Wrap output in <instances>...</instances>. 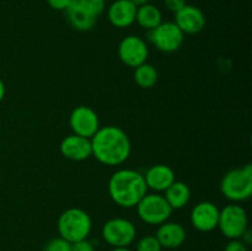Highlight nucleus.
<instances>
[{"label":"nucleus","instance_id":"nucleus-12","mask_svg":"<svg viewBox=\"0 0 252 251\" xmlns=\"http://www.w3.org/2000/svg\"><path fill=\"white\" fill-rule=\"evenodd\" d=\"M220 209L216 203L209 201L198 202L192 208L191 224L196 230L201 233H209L218 228Z\"/></svg>","mask_w":252,"mask_h":251},{"label":"nucleus","instance_id":"nucleus-19","mask_svg":"<svg viewBox=\"0 0 252 251\" xmlns=\"http://www.w3.org/2000/svg\"><path fill=\"white\" fill-rule=\"evenodd\" d=\"M135 22L142 29L147 30V31H152L162 22L161 10L157 5L150 4V2L142 5V6H138Z\"/></svg>","mask_w":252,"mask_h":251},{"label":"nucleus","instance_id":"nucleus-4","mask_svg":"<svg viewBox=\"0 0 252 251\" xmlns=\"http://www.w3.org/2000/svg\"><path fill=\"white\" fill-rule=\"evenodd\" d=\"M57 228L61 238L74 244L88 239L93 228V221L88 212L84 209L69 208L59 216Z\"/></svg>","mask_w":252,"mask_h":251},{"label":"nucleus","instance_id":"nucleus-25","mask_svg":"<svg viewBox=\"0 0 252 251\" xmlns=\"http://www.w3.org/2000/svg\"><path fill=\"white\" fill-rule=\"evenodd\" d=\"M71 251H95V248L88 239H84L71 244Z\"/></svg>","mask_w":252,"mask_h":251},{"label":"nucleus","instance_id":"nucleus-2","mask_svg":"<svg viewBox=\"0 0 252 251\" xmlns=\"http://www.w3.org/2000/svg\"><path fill=\"white\" fill-rule=\"evenodd\" d=\"M148 193L143 174L133 169H121L112 174L108 181V194L117 206L134 208Z\"/></svg>","mask_w":252,"mask_h":251},{"label":"nucleus","instance_id":"nucleus-22","mask_svg":"<svg viewBox=\"0 0 252 251\" xmlns=\"http://www.w3.org/2000/svg\"><path fill=\"white\" fill-rule=\"evenodd\" d=\"M43 251H71V244L65 239L58 236L49 240L44 246Z\"/></svg>","mask_w":252,"mask_h":251},{"label":"nucleus","instance_id":"nucleus-21","mask_svg":"<svg viewBox=\"0 0 252 251\" xmlns=\"http://www.w3.org/2000/svg\"><path fill=\"white\" fill-rule=\"evenodd\" d=\"M161 245L155 235L143 236L137 244V251H161Z\"/></svg>","mask_w":252,"mask_h":251},{"label":"nucleus","instance_id":"nucleus-26","mask_svg":"<svg viewBox=\"0 0 252 251\" xmlns=\"http://www.w3.org/2000/svg\"><path fill=\"white\" fill-rule=\"evenodd\" d=\"M47 4L57 11H65L71 4V0H46Z\"/></svg>","mask_w":252,"mask_h":251},{"label":"nucleus","instance_id":"nucleus-20","mask_svg":"<svg viewBox=\"0 0 252 251\" xmlns=\"http://www.w3.org/2000/svg\"><path fill=\"white\" fill-rule=\"evenodd\" d=\"M158 79H159V73H158L157 68L148 62L134 68V81L139 88H154L158 83Z\"/></svg>","mask_w":252,"mask_h":251},{"label":"nucleus","instance_id":"nucleus-27","mask_svg":"<svg viewBox=\"0 0 252 251\" xmlns=\"http://www.w3.org/2000/svg\"><path fill=\"white\" fill-rule=\"evenodd\" d=\"M5 93H6V86H5L4 81H2L1 79H0V102H1V101L4 100Z\"/></svg>","mask_w":252,"mask_h":251},{"label":"nucleus","instance_id":"nucleus-23","mask_svg":"<svg viewBox=\"0 0 252 251\" xmlns=\"http://www.w3.org/2000/svg\"><path fill=\"white\" fill-rule=\"evenodd\" d=\"M224 251H249V249L248 245H245L241 239H234L226 244Z\"/></svg>","mask_w":252,"mask_h":251},{"label":"nucleus","instance_id":"nucleus-29","mask_svg":"<svg viewBox=\"0 0 252 251\" xmlns=\"http://www.w3.org/2000/svg\"><path fill=\"white\" fill-rule=\"evenodd\" d=\"M111 251H130L128 248H113Z\"/></svg>","mask_w":252,"mask_h":251},{"label":"nucleus","instance_id":"nucleus-15","mask_svg":"<svg viewBox=\"0 0 252 251\" xmlns=\"http://www.w3.org/2000/svg\"><path fill=\"white\" fill-rule=\"evenodd\" d=\"M143 176L148 189H152L157 193H162L170 185L176 181L174 169L165 164L153 165L145 171V174H143Z\"/></svg>","mask_w":252,"mask_h":251},{"label":"nucleus","instance_id":"nucleus-24","mask_svg":"<svg viewBox=\"0 0 252 251\" xmlns=\"http://www.w3.org/2000/svg\"><path fill=\"white\" fill-rule=\"evenodd\" d=\"M186 0H164V5L169 11L176 14L179 10H181L182 7L186 5Z\"/></svg>","mask_w":252,"mask_h":251},{"label":"nucleus","instance_id":"nucleus-10","mask_svg":"<svg viewBox=\"0 0 252 251\" xmlns=\"http://www.w3.org/2000/svg\"><path fill=\"white\" fill-rule=\"evenodd\" d=\"M118 57L121 62L129 68H137L145 63L149 57L148 44L142 37L129 34L118 44Z\"/></svg>","mask_w":252,"mask_h":251},{"label":"nucleus","instance_id":"nucleus-13","mask_svg":"<svg viewBox=\"0 0 252 251\" xmlns=\"http://www.w3.org/2000/svg\"><path fill=\"white\" fill-rule=\"evenodd\" d=\"M174 22L184 34H197L206 27V15L199 7L186 4L175 14Z\"/></svg>","mask_w":252,"mask_h":251},{"label":"nucleus","instance_id":"nucleus-7","mask_svg":"<svg viewBox=\"0 0 252 251\" xmlns=\"http://www.w3.org/2000/svg\"><path fill=\"white\" fill-rule=\"evenodd\" d=\"M218 228L225 238L234 240L241 239L249 229L248 212L243 206L231 203L220 209Z\"/></svg>","mask_w":252,"mask_h":251},{"label":"nucleus","instance_id":"nucleus-14","mask_svg":"<svg viewBox=\"0 0 252 251\" xmlns=\"http://www.w3.org/2000/svg\"><path fill=\"white\" fill-rule=\"evenodd\" d=\"M62 155L73 161H84L93 157V145L90 138L70 134L64 138L59 145Z\"/></svg>","mask_w":252,"mask_h":251},{"label":"nucleus","instance_id":"nucleus-11","mask_svg":"<svg viewBox=\"0 0 252 251\" xmlns=\"http://www.w3.org/2000/svg\"><path fill=\"white\" fill-rule=\"evenodd\" d=\"M69 126L74 134L91 139L100 129V118L93 108L81 105L71 111L69 116Z\"/></svg>","mask_w":252,"mask_h":251},{"label":"nucleus","instance_id":"nucleus-30","mask_svg":"<svg viewBox=\"0 0 252 251\" xmlns=\"http://www.w3.org/2000/svg\"><path fill=\"white\" fill-rule=\"evenodd\" d=\"M96 1H101V2H105L106 0H96Z\"/></svg>","mask_w":252,"mask_h":251},{"label":"nucleus","instance_id":"nucleus-3","mask_svg":"<svg viewBox=\"0 0 252 251\" xmlns=\"http://www.w3.org/2000/svg\"><path fill=\"white\" fill-rule=\"evenodd\" d=\"M220 192L229 201L238 203L252 196V165L235 167L226 172L220 181Z\"/></svg>","mask_w":252,"mask_h":251},{"label":"nucleus","instance_id":"nucleus-17","mask_svg":"<svg viewBox=\"0 0 252 251\" xmlns=\"http://www.w3.org/2000/svg\"><path fill=\"white\" fill-rule=\"evenodd\" d=\"M157 239L161 248L177 249L186 240V229L176 221H165L157 230Z\"/></svg>","mask_w":252,"mask_h":251},{"label":"nucleus","instance_id":"nucleus-18","mask_svg":"<svg viewBox=\"0 0 252 251\" xmlns=\"http://www.w3.org/2000/svg\"><path fill=\"white\" fill-rule=\"evenodd\" d=\"M162 196L165 197L166 202L172 209H181L189 204L191 199V189L189 185L182 181H175L170 185L164 192Z\"/></svg>","mask_w":252,"mask_h":251},{"label":"nucleus","instance_id":"nucleus-28","mask_svg":"<svg viewBox=\"0 0 252 251\" xmlns=\"http://www.w3.org/2000/svg\"><path fill=\"white\" fill-rule=\"evenodd\" d=\"M130 1L138 7V6H142V5L144 4H148V2H150V0H130Z\"/></svg>","mask_w":252,"mask_h":251},{"label":"nucleus","instance_id":"nucleus-16","mask_svg":"<svg viewBox=\"0 0 252 251\" xmlns=\"http://www.w3.org/2000/svg\"><path fill=\"white\" fill-rule=\"evenodd\" d=\"M137 6L130 0H115L107 10L108 21L117 29H127L135 22Z\"/></svg>","mask_w":252,"mask_h":251},{"label":"nucleus","instance_id":"nucleus-9","mask_svg":"<svg viewBox=\"0 0 252 251\" xmlns=\"http://www.w3.org/2000/svg\"><path fill=\"white\" fill-rule=\"evenodd\" d=\"M137 236L135 225L126 218H112L102 226V238L112 248H128Z\"/></svg>","mask_w":252,"mask_h":251},{"label":"nucleus","instance_id":"nucleus-1","mask_svg":"<svg viewBox=\"0 0 252 251\" xmlns=\"http://www.w3.org/2000/svg\"><path fill=\"white\" fill-rule=\"evenodd\" d=\"M93 157L106 166H117L129 157L132 144L127 133L118 126L108 125L91 138Z\"/></svg>","mask_w":252,"mask_h":251},{"label":"nucleus","instance_id":"nucleus-5","mask_svg":"<svg viewBox=\"0 0 252 251\" xmlns=\"http://www.w3.org/2000/svg\"><path fill=\"white\" fill-rule=\"evenodd\" d=\"M105 10V2L96 0H71L65 10L66 17L71 26L79 31H89L95 26L97 17Z\"/></svg>","mask_w":252,"mask_h":251},{"label":"nucleus","instance_id":"nucleus-8","mask_svg":"<svg viewBox=\"0 0 252 251\" xmlns=\"http://www.w3.org/2000/svg\"><path fill=\"white\" fill-rule=\"evenodd\" d=\"M148 32L150 42L162 53H174L184 44L185 34L174 21H162L159 26Z\"/></svg>","mask_w":252,"mask_h":251},{"label":"nucleus","instance_id":"nucleus-6","mask_svg":"<svg viewBox=\"0 0 252 251\" xmlns=\"http://www.w3.org/2000/svg\"><path fill=\"white\" fill-rule=\"evenodd\" d=\"M140 220L149 225H160L169 220L174 209L169 206L162 193H147L135 206Z\"/></svg>","mask_w":252,"mask_h":251}]
</instances>
